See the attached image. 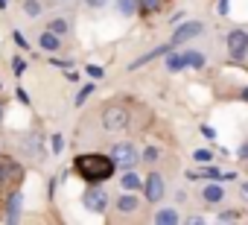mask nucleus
<instances>
[{"instance_id": "f257e3e1", "label": "nucleus", "mask_w": 248, "mask_h": 225, "mask_svg": "<svg viewBox=\"0 0 248 225\" xmlns=\"http://www.w3.org/2000/svg\"><path fill=\"white\" fill-rule=\"evenodd\" d=\"M114 167H117V161L114 158H105V155H79L76 158V173L85 178V181H91V184H96V181H105L111 173H114Z\"/></svg>"}, {"instance_id": "f03ea898", "label": "nucleus", "mask_w": 248, "mask_h": 225, "mask_svg": "<svg viewBox=\"0 0 248 225\" xmlns=\"http://www.w3.org/2000/svg\"><path fill=\"white\" fill-rule=\"evenodd\" d=\"M24 181V167L9 155H0V193H15Z\"/></svg>"}, {"instance_id": "7ed1b4c3", "label": "nucleus", "mask_w": 248, "mask_h": 225, "mask_svg": "<svg viewBox=\"0 0 248 225\" xmlns=\"http://www.w3.org/2000/svg\"><path fill=\"white\" fill-rule=\"evenodd\" d=\"M102 123L105 129H123V126H129V111L123 105H108L102 114Z\"/></svg>"}, {"instance_id": "20e7f679", "label": "nucleus", "mask_w": 248, "mask_h": 225, "mask_svg": "<svg viewBox=\"0 0 248 225\" xmlns=\"http://www.w3.org/2000/svg\"><path fill=\"white\" fill-rule=\"evenodd\" d=\"M111 158H114L117 164H123V167H135V164H138V149H135L132 144H117L114 152H111Z\"/></svg>"}, {"instance_id": "39448f33", "label": "nucleus", "mask_w": 248, "mask_h": 225, "mask_svg": "<svg viewBox=\"0 0 248 225\" xmlns=\"http://www.w3.org/2000/svg\"><path fill=\"white\" fill-rule=\"evenodd\" d=\"M228 50H231L233 59H242V56L248 53V35H245L242 30H233V32L228 35Z\"/></svg>"}, {"instance_id": "423d86ee", "label": "nucleus", "mask_w": 248, "mask_h": 225, "mask_svg": "<svg viewBox=\"0 0 248 225\" xmlns=\"http://www.w3.org/2000/svg\"><path fill=\"white\" fill-rule=\"evenodd\" d=\"M105 205H108V193H105V190H99V187H91V190L85 193V208H88V210H93V213H102V210H105Z\"/></svg>"}, {"instance_id": "0eeeda50", "label": "nucleus", "mask_w": 248, "mask_h": 225, "mask_svg": "<svg viewBox=\"0 0 248 225\" xmlns=\"http://www.w3.org/2000/svg\"><path fill=\"white\" fill-rule=\"evenodd\" d=\"M164 196V178L158 176V173H152L149 178H146V199L149 202H158Z\"/></svg>"}, {"instance_id": "6e6552de", "label": "nucleus", "mask_w": 248, "mask_h": 225, "mask_svg": "<svg viewBox=\"0 0 248 225\" xmlns=\"http://www.w3.org/2000/svg\"><path fill=\"white\" fill-rule=\"evenodd\" d=\"M199 32H202V24H196V21H193V24H184V27H178V30H175L172 44H184V41H190V38H193V35H199Z\"/></svg>"}, {"instance_id": "1a4fd4ad", "label": "nucleus", "mask_w": 248, "mask_h": 225, "mask_svg": "<svg viewBox=\"0 0 248 225\" xmlns=\"http://www.w3.org/2000/svg\"><path fill=\"white\" fill-rule=\"evenodd\" d=\"M41 47H44V50H50V53H53V50H59V35H56L53 30H50V32H44V35H41Z\"/></svg>"}, {"instance_id": "9d476101", "label": "nucleus", "mask_w": 248, "mask_h": 225, "mask_svg": "<svg viewBox=\"0 0 248 225\" xmlns=\"http://www.w3.org/2000/svg\"><path fill=\"white\" fill-rule=\"evenodd\" d=\"M18 210H21V193L15 190L12 199H9V210H6V219H18Z\"/></svg>"}, {"instance_id": "9b49d317", "label": "nucleus", "mask_w": 248, "mask_h": 225, "mask_svg": "<svg viewBox=\"0 0 248 225\" xmlns=\"http://www.w3.org/2000/svg\"><path fill=\"white\" fill-rule=\"evenodd\" d=\"M204 199L207 202H219L222 199V184H207L204 187Z\"/></svg>"}, {"instance_id": "f8f14e48", "label": "nucleus", "mask_w": 248, "mask_h": 225, "mask_svg": "<svg viewBox=\"0 0 248 225\" xmlns=\"http://www.w3.org/2000/svg\"><path fill=\"white\" fill-rule=\"evenodd\" d=\"M123 187H126V190H138L140 187V178L135 173H126V176H123Z\"/></svg>"}, {"instance_id": "ddd939ff", "label": "nucleus", "mask_w": 248, "mask_h": 225, "mask_svg": "<svg viewBox=\"0 0 248 225\" xmlns=\"http://www.w3.org/2000/svg\"><path fill=\"white\" fill-rule=\"evenodd\" d=\"M135 208H138V199H135V196H123V199H120V210H123V213H129V210H135Z\"/></svg>"}, {"instance_id": "4468645a", "label": "nucleus", "mask_w": 248, "mask_h": 225, "mask_svg": "<svg viewBox=\"0 0 248 225\" xmlns=\"http://www.w3.org/2000/svg\"><path fill=\"white\" fill-rule=\"evenodd\" d=\"M184 64H187V59H184V56H175V53L167 59V67H170V70H181Z\"/></svg>"}, {"instance_id": "2eb2a0df", "label": "nucleus", "mask_w": 248, "mask_h": 225, "mask_svg": "<svg viewBox=\"0 0 248 225\" xmlns=\"http://www.w3.org/2000/svg\"><path fill=\"white\" fill-rule=\"evenodd\" d=\"M158 222H161V225H170V222H178V213H175V210H161V213H158Z\"/></svg>"}, {"instance_id": "dca6fc26", "label": "nucleus", "mask_w": 248, "mask_h": 225, "mask_svg": "<svg viewBox=\"0 0 248 225\" xmlns=\"http://www.w3.org/2000/svg\"><path fill=\"white\" fill-rule=\"evenodd\" d=\"M184 59H187L190 67H202V64H204V56H202V53H187Z\"/></svg>"}, {"instance_id": "f3484780", "label": "nucleus", "mask_w": 248, "mask_h": 225, "mask_svg": "<svg viewBox=\"0 0 248 225\" xmlns=\"http://www.w3.org/2000/svg\"><path fill=\"white\" fill-rule=\"evenodd\" d=\"M91 91H93V85H85V88H82V91L76 94V105H82V102H85V99L91 96Z\"/></svg>"}, {"instance_id": "a211bd4d", "label": "nucleus", "mask_w": 248, "mask_h": 225, "mask_svg": "<svg viewBox=\"0 0 248 225\" xmlns=\"http://www.w3.org/2000/svg\"><path fill=\"white\" fill-rule=\"evenodd\" d=\"M50 30H53V32H56V35H62V32H64V30H67V24H64V21H62V18H56V21H53V24H50Z\"/></svg>"}, {"instance_id": "6ab92c4d", "label": "nucleus", "mask_w": 248, "mask_h": 225, "mask_svg": "<svg viewBox=\"0 0 248 225\" xmlns=\"http://www.w3.org/2000/svg\"><path fill=\"white\" fill-rule=\"evenodd\" d=\"M210 158H213L210 149H196V161H210Z\"/></svg>"}, {"instance_id": "aec40b11", "label": "nucleus", "mask_w": 248, "mask_h": 225, "mask_svg": "<svg viewBox=\"0 0 248 225\" xmlns=\"http://www.w3.org/2000/svg\"><path fill=\"white\" fill-rule=\"evenodd\" d=\"M120 9L123 12H135V0H120Z\"/></svg>"}, {"instance_id": "412c9836", "label": "nucleus", "mask_w": 248, "mask_h": 225, "mask_svg": "<svg viewBox=\"0 0 248 225\" xmlns=\"http://www.w3.org/2000/svg\"><path fill=\"white\" fill-rule=\"evenodd\" d=\"M85 70H88V73H91L93 79H99V76H102V67H96V64H88Z\"/></svg>"}, {"instance_id": "4be33fe9", "label": "nucleus", "mask_w": 248, "mask_h": 225, "mask_svg": "<svg viewBox=\"0 0 248 225\" xmlns=\"http://www.w3.org/2000/svg\"><path fill=\"white\" fill-rule=\"evenodd\" d=\"M27 12H30V15H38V12H41V6L35 3V0H30V3H27Z\"/></svg>"}, {"instance_id": "5701e85b", "label": "nucleus", "mask_w": 248, "mask_h": 225, "mask_svg": "<svg viewBox=\"0 0 248 225\" xmlns=\"http://www.w3.org/2000/svg\"><path fill=\"white\" fill-rule=\"evenodd\" d=\"M12 67H15V73H24V70H27V64H24V59H15V62H12Z\"/></svg>"}, {"instance_id": "b1692460", "label": "nucleus", "mask_w": 248, "mask_h": 225, "mask_svg": "<svg viewBox=\"0 0 248 225\" xmlns=\"http://www.w3.org/2000/svg\"><path fill=\"white\" fill-rule=\"evenodd\" d=\"M62 146H64V141H62V135H56V138H53V149L62 152Z\"/></svg>"}, {"instance_id": "393cba45", "label": "nucleus", "mask_w": 248, "mask_h": 225, "mask_svg": "<svg viewBox=\"0 0 248 225\" xmlns=\"http://www.w3.org/2000/svg\"><path fill=\"white\" fill-rule=\"evenodd\" d=\"M143 9L149 12V9H158V0H143Z\"/></svg>"}, {"instance_id": "a878e982", "label": "nucleus", "mask_w": 248, "mask_h": 225, "mask_svg": "<svg viewBox=\"0 0 248 225\" xmlns=\"http://www.w3.org/2000/svg\"><path fill=\"white\" fill-rule=\"evenodd\" d=\"M143 158H146V161H149V164H152V161H155V158H158V152H155V149H146V155H143Z\"/></svg>"}, {"instance_id": "bb28decb", "label": "nucleus", "mask_w": 248, "mask_h": 225, "mask_svg": "<svg viewBox=\"0 0 248 225\" xmlns=\"http://www.w3.org/2000/svg\"><path fill=\"white\" fill-rule=\"evenodd\" d=\"M239 155H242V158H248V144H242V149H239Z\"/></svg>"}, {"instance_id": "cd10ccee", "label": "nucleus", "mask_w": 248, "mask_h": 225, "mask_svg": "<svg viewBox=\"0 0 248 225\" xmlns=\"http://www.w3.org/2000/svg\"><path fill=\"white\" fill-rule=\"evenodd\" d=\"M242 196H245V199H248V181H245V184H242Z\"/></svg>"}, {"instance_id": "c85d7f7f", "label": "nucleus", "mask_w": 248, "mask_h": 225, "mask_svg": "<svg viewBox=\"0 0 248 225\" xmlns=\"http://www.w3.org/2000/svg\"><path fill=\"white\" fill-rule=\"evenodd\" d=\"M91 3H93V6H99V3H102V0H91Z\"/></svg>"}, {"instance_id": "c756f323", "label": "nucleus", "mask_w": 248, "mask_h": 225, "mask_svg": "<svg viewBox=\"0 0 248 225\" xmlns=\"http://www.w3.org/2000/svg\"><path fill=\"white\" fill-rule=\"evenodd\" d=\"M242 96H245V99H248V88H245V91H242Z\"/></svg>"}, {"instance_id": "7c9ffc66", "label": "nucleus", "mask_w": 248, "mask_h": 225, "mask_svg": "<svg viewBox=\"0 0 248 225\" xmlns=\"http://www.w3.org/2000/svg\"><path fill=\"white\" fill-rule=\"evenodd\" d=\"M0 117H3V108H0Z\"/></svg>"}]
</instances>
